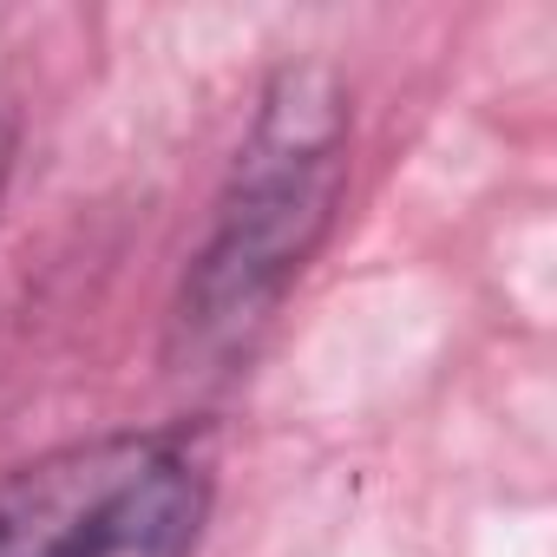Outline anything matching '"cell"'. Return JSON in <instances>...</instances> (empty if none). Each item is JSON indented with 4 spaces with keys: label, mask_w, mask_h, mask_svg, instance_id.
<instances>
[{
    "label": "cell",
    "mask_w": 557,
    "mask_h": 557,
    "mask_svg": "<svg viewBox=\"0 0 557 557\" xmlns=\"http://www.w3.org/2000/svg\"><path fill=\"white\" fill-rule=\"evenodd\" d=\"M8 171H14V119L0 106V190H8Z\"/></svg>",
    "instance_id": "3957f363"
},
{
    "label": "cell",
    "mask_w": 557,
    "mask_h": 557,
    "mask_svg": "<svg viewBox=\"0 0 557 557\" xmlns=\"http://www.w3.org/2000/svg\"><path fill=\"white\" fill-rule=\"evenodd\" d=\"M210 472L184 433H112L0 479V557H190Z\"/></svg>",
    "instance_id": "7a4b0ae2"
},
{
    "label": "cell",
    "mask_w": 557,
    "mask_h": 557,
    "mask_svg": "<svg viewBox=\"0 0 557 557\" xmlns=\"http://www.w3.org/2000/svg\"><path fill=\"white\" fill-rule=\"evenodd\" d=\"M348 197V86L329 60H289L256 99L210 236L177 289V355L236 361L335 230Z\"/></svg>",
    "instance_id": "6da1fadb"
}]
</instances>
